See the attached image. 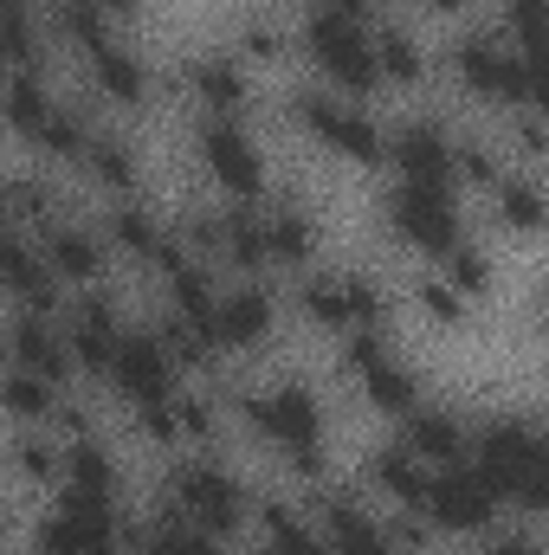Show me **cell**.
Masks as SVG:
<instances>
[{"mask_svg":"<svg viewBox=\"0 0 549 555\" xmlns=\"http://www.w3.org/2000/svg\"><path fill=\"white\" fill-rule=\"evenodd\" d=\"M426 504L439 511V524H452V530H478V524L491 517V504H498V485L485 478V465H472V472H446V478L426 491Z\"/></svg>","mask_w":549,"mask_h":555,"instance_id":"6da1fadb","label":"cell"},{"mask_svg":"<svg viewBox=\"0 0 549 555\" xmlns=\"http://www.w3.org/2000/svg\"><path fill=\"white\" fill-rule=\"evenodd\" d=\"M395 220L401 233L420 246H452V207H446V188L439 181H408L401 201H395Z\"/></svg>","mask_w":549,"mask_h":555,"instance_id":"7a4b0ae2","label":"cell"},{"mask_svg":"<svg viewBox=\"0 0 549 555\" xmlns=\"http://www.w3.org/2000/svg\"><path fill=\"white\" fill-rule=\"evenodd\" d=\"M111 375L124 382V395H137V401H155V395L168 388V356L155 349V336H124V349H117Z\"/></svg>","mask_w":549,"mask_h":555,"instance_id":"3957f363","label":"cell"},{"mask_svg":"<svg viewBox=\"0 0 549 555\" xmlns=\"http://www.w3.org/2000/svg\"><path fill=\"white\" fill-rule=\"evenodd\" d=\"M253 414H259V426H266L272 439H284V446H304V439L317 433V408H310V395H297V388L272 395V401L253 408Z\"/></svg>","mask_w":549,"mask_h":555,"instance_id":"277c9868","label":"cell"},{"mask_svg":"<svg viewBox=\"0 0 549 555\" xmlns=\"http://www.w3.org/2000/svg\"><path fill=\"white\" fill-rule=\"evenodd\" d=\"M207 162H214V175H220L227 188H259V155L240 142V130L214 124V130H207Z\"/></svg>","mask_w":549,"mask_h":555,"instance_id":"5b68a950","label":"cell"},{"mask_svg":"<svg viewBox=\"0 0 549 555\" xmlns=\"http://www.w3.org/2000/svg\"><path fill=\"white\" fill-rule=\"evenodd\" d=\"M181 491H188V504H194L214 530H227V524H233V485H227L220 472H188V478H181Z\"/></svg>","mask_w":549,"mask_h":555,"instance_id":"8992f818","label":"cell"},{"mask_svg":"<svg viewBox=\"0 0 549 555\" xmlns=\"http://www.w3.org/2000/svg\"><path fill=\"white\" fill-rule=\"evenodd\" d=\"M266 330V297L259 291H233L227 304H220V336L227 343H253Z\"/></svg>","mask_w":549,"mask_h":555,"instance_id":"52a82bcc","label":"cell"},{"mask_svg":"<svg viewBox=\"0 0 549 555\" xmlns=\"http://www.w3.org/2000/svg\"><path fill=\"white\" fill-rule=\"evenodd\" d=\"M98 78H104V91H111V98H124V104H137V98H142L137 59H124V52H104V46H98Z\"/></svg>","mask_w":549,"mask_h":555,"instance_id":"ba28073f","label":"cell"},{"mask_svg":"<svg viewBox=\"0 0 549 555\" xmlns=\"http://www.w3.org/2000/svg\"><path fill=\"white\" fill-rule=\"evenodd\" d=\"M72 491H98V498L111 491V459L98 446H78L72 452Z\"/></svg>","mask_w":549,"mask_h":555,"instance_id":"9c48e42d","label":"cell"},{"mask_svg":"<svg viewBox=\"0 0 549 555\" xmlns=\"http://www.w3.org/2000/svg\"><path fill=\"white\" fill-rule=\"evenodd\" d=\"M408 446L413 452H452V420L446 414H413L408 420Z\"/></svg>","mask_w":549,"mask_h":555,"instance_id":"30bf717a","label":"cell"},{"mask_svg":"<svg viewBox=\"0 0 549 555\" xmlns=\"http://www.w3.org/2000/svg\"><path fill=\"white\" fill-rule=\"evenodd\" d=\"M52 266H59V272H72V278H85L91 266H98V253H91V240L59 233V240H52Z\"/></svg>","mask_w":549,"mask_h":555,"instance_id":"8fae6325","label":"cell"},{"mask_svg":"<svg viewBox=\"0 0 549 555\" xmlns=\"http://www.w3.org/2000/svg\"><path fill=\"white\" fill-rule=\"evenodd\" d=\"M505 214L524 220V227H544V201H537L531 188H505Z\"/></svg>","mask_w":549,"mask_h":555,"instance_id":"7c38bea8","label":"cell"},{"mask_svg":"<svg viewBox=\"0 0 549 555\" xmlns=\"http://www.w3.org/2000/svg\"><path fill=\"white\" fill-rule=\"evenodd\" d=\"M201 91H207L214 104H233V98H240V78H233L227 65H207V72H201Z\"/></svg>","mask_w":549,"mask_h":555,"instance_id":"4fadbf2b","label":"cell"},{"mask_svg":"<svg viewBox=\"0 0 549 555\" xmlns=\"http://www.w3.org/2000/svg\"><path fill=\"white\" fill-rule=\"evenodd\" d=\"M382 65H388L395 78H413V46L408 39H382Z\"/></svg>","mask_w":549,"mask_h":555,"instance_id":"5bb4252c","label":"cell"},{"mask_svg":"<svg viewBox=\"0 0 549 555\" xmlns=\"http://www.w3.org/2000/svg\"><path fill=\"white\" fill-rule=\"evenodd\" d=\"M98 168H104V181H130V162H124V149H98Z\"/></svg>","mask_w":549,"mask_h":555,"instance_id":"9a60e30c","label":"cell"},{"mask_svg":"<svg viewBox=\"0 0 549 555\" xmlns=\"http://www.w3.org/2000/svg\"><path fill=\"white\" fill-rule=\"evenodd\" d=\"M498 555H537V550H518V543H511V550H498Z\"/></svg>","mask_w":549,"mask_h":555,"instance_id":"2e32d148","label":"cell"}]
</instances>
